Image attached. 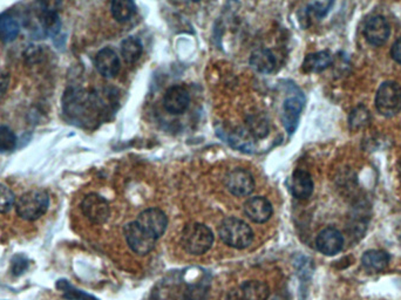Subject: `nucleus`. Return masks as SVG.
I'll list each match as a JSON object with an SVG mask.
<instances>
[{"label":"nucleus","instance_id":"f257e3e1","mask_svg":"<svg viewBox=\"0 0 401 300\" xmlns=\"http://www.w3.org/2000/svg\"><path fill=\"white\" fill-rule=\"evenodd\" d=\"M218 234L223 243L234 249H245L254 241V231L244 220L228 217L222 220L218 227Z\"/></svg>","mask_w":401,"mask_h":300},{"label":"nucleus","instance_id":"f03ea898","mask_svg":"<svg viewBox=\"0 0 401 300\" xmlns=\"http://www.w3.org/2000/svg\"><path fill=\"white\" fill-rule=\"evenodd\" d=\"M63 110L73 121L89 122L98 114L99 105L96 96L82 91H70L65 96Z\"/></svg>","mask_w":401,"mask_h":300},{"label":"nucleus","instance_id":"7ed1b4c3","mask_svg":"<svg viewBox=\"0 0 401 300\" xmlns=\"http://www.w3.org/2000/svg\"><path fill=\"white\" fill-rule=\"evenodd\" d=\"M213 231L204 224H188L182 231L181 244L187 253L194 256L206 253L213 246Z\"/></svg>","mask_w":401,"mask_h":300},{"label":"nucleus","instance_id":"20e7f679","mask_svg":"<svg viewBox=\"0 0 401 300\" xmlns=\"http://www.w3.org/2000/svg\"><path fill=\"white\" fill-rule=\"evenodd\" d=\"M50 196L45 190H32L22 195L15 205L18 216L25 220H37L47 213Z\"/></svg>","mask_w":401,"mask_h":300},{"label":"nucleus","instance_id":"39448f33","mask_svg":"<svg viewBox=\"0 0 401 300\" xmlns=\"http://www.w3.org/2000/svg\"><path fill=\"white\" fill-rule=\"evenodd\" d=\"M377 110L383 117H393L401 110V86L395 81H385L376 96Z\"/></svg>","mask_w":401,"mask_h":300},{"label":"nucleus","instance_id":"423d86ee","mask_svg":"<svg viewBox=\"0 0 401 300\" xmlns=\"http://www.w3.org/2000/svg\"><path fill=\"white\" fill-rule=\"evenodd\" d=\"M126 242L133 253L140 256H144L154 249L156 238L153 237L149 232L144 230L137 222H130L123 229Z\"/></svg>","mask_w":401,"mask_h":300},{"label":"nucleus","instance_id":"0eeeda50","mask_svg":"<svg viewBox=\"0 0 401 300\" xmlns=\"http://www.w3.org/2000/svg\"><path fill=\"white\" fill-rule=\"evenodd\" d=\"M82 213L91 223L101 225L111 216V208L106 198L98 194H89L82 203Z\"/></svg>","mask_w":401,"mask_h":300},{"label":"nucleus","instance_id":"6e6552de","mask_svg":"<svg viewBox=\"0 0 401 300\" xmlns=\"http://www.w3.org/2000/svg\"><path fill=\"white\" fill-rule=\"evenodd\" d=\"M225 187L239 197L249 196L255 190L254 176L247 169H234L225 177Z\"/></svg>","mask_w":401,"mask_h":300},{"label":"nucleus","instance_id":"1a4fd4ad","mask_svg":"<svg viewBox=\"0 0 401 300\" xmlns=\"http://www.w3.org/2000/svg\"><path fill=\"white\" fill-rule=\"evenodd\" d=\"M137 222L156 239L162 237L168 227V218H167L166 213L158 208L144 210L137 217Z\"/></svg>","mask_w":401,"mask_h":300},{"label":"nucleus","instance_id":"9d476101","mask_svg":"<svg viewBox=\"0 0 401 300\" xmlns=\"http://www.w3.org/2000/svg\"><path fill=\"white\" fill-rule=\"evenodd\" d=\"M270 287L261 280H249L229 292L227 300H268Z\"/></svg>","mask_w":401,"mask_h":300},{"label":"nucleus","instance_id":"9b49d317","mask_svg":"<svg viewBox=\"0 0 401 300\" xmlns=\"http://www.w3.org/2000/svg\"><path fill=\"white\" fill-rule=\"evenodd\" d=\"M391 27L386 19L381 15H374L368 19L364 27V36L372 46H381L390 38Z\"/></svg>","mask_w":401,"mask_h":300},{"label":"nucleus","instance_id":"f8f14e48","mask_svg":"<svg viewBox=\"0 0 401 300\" xmlns=\"http://www.w3.org/2000/svg\"><path fill=\"white\" fill-rule=\"evenodd\" d=\"M317 250L325 256H335L344 248V237L335 227H326L317 236Z\"/></svg>","mask_w":401,"mask_h":300},{"label":"nucleus","instance_id":"ddd939ff","mask_svg":"<svg viewBox=\"0 0 401 300\" xmlns=\"http://www.w3.org/2000/svg\"><path fill=\"white\" fill-rule=\"evenodd\" d=\"M190 96L186 88L182 86H173L167 91L163 98V107L168 113L179 115L188 110Z\"/></svg>","mask_w":401,"mask_h":300},{"label":"nucleus","instance_id":"4468645a","mask_svg":"<svg viewBox=\"0 0 401 300\" xmlns=\"http://www.w3.org/2000/svg\"><path fill=\"white\" fill-rule=\"evenodd\" d=\"M244 213L255 223H265L273 216V205L262 196L251 197L244 204Z\"/></svg>","mask_w":401,"mask_h":300},{"label":"nucleus","instance_id":"2eb2a0df","mask_svg":"<svg viewBox=\"0 0 401 300\" xmlns=\"http://www.w3.org/2000/svg\"><path fill=\"white\" fill-rule=\"evenodd\" d=\"M96 67L103 77L113 79L120 72V59L111 47H105L96 54Z\"/></svg>","mask_w":401,"mask_h":300},{"label":"nucleus","instance_id":"dca6fc26","mask_svg":"<svg viewBox=\"0 0 401 300\" xmlns=\"http://www.w3.org/2000/svg\"><path fill=\"white\" fill-rule=\"evenodd\" d=\"M303 107H304V100L299 96H292L284 101L283 125L290 135L294 134L298 127Z\"/></svg>","mask_w":401,"mask_h":300},{"label":"nucleus","instance_id":"f3484780","mask_svg":"<svg viewBox=\"0 0 401 300\" xmlns=\"http://www.w3.org/2000/svg\"><path fill=\"white\" fill-rule=\"evenodd\" d=\"M313 189H315V184H313V179L310 172L303 169H297L292 174L291 193L294 195V197L297 200H308L311 197Z\"/></svg>","mask_w":401,"mask_h":300},{"label":"nucleus","instance_id":"a211bd4d","mask_svg":"<svg viewBox=\"0 0 401 300\" xmlns=\"http://www.w3.org/2000/svg\"><path fill=\"white\" fill-rule=\"evenodd\" d=\"M390 260V255L386 251H381V250H368L361 256L363 267L372 273L384 271L388 267Z\"/></svg>","mask_w":401,"mask_h":300},{"label":"nucleus","instance_id":"6ab92c4d","mask_svg":"<svg viewBox=\"0 0 401 300\" xmlns=\"http://www.w3.org/2000/svg\"><path fill=\"white\" fill-rule=\"evenodd\" d=\"M333 59L330 52L320 51L308 54L303 61L302 70L305 73H320L331 66Z\"/></svg>","mask_w":401,"mask_h":300},{"label":"nucleus","instance_id":"aec40b11","mask_svg":"<svg viewBox=\"0 0 401 300\" xmlns=\"http://www.w3.org/2000/svg\"><path fill=\"white\" fill-rule=\"evenodd\" d=\"M249 63L258 73L269 74L276 68L277 61L273 52L266 48H259L251 54Z\"/></svg>","mask_w":401,"mask_h":300},{"label":"nucleus","instance_id":"412c9836","mask_svg":"<svg viewBox=\"0 0 401 300\" xmlns=\"http://www.w3.org/2000/svg\"><path fill=\"white\" fill-rule=\"evenodd\" d=\"M142 52H144V46L139 38L128 37L122 41L121 54L125 63H137L142 55Z\"/></svg>","mask_w":401,"mask_h":300},{"label":"nucleus","instance_id":"4be33fe9","mask_svg":"<svg viewBox=\"0 0 401 300\" xmlns=\"http://www.w3.org/2000/svg\"><path fill=\"white\" fill-rule=\"evenodd\" d=\"M111 11L116 22H126L135 15L137 6L133 0H113Z\"/></svg>","mask_w":401,"mask_h":300},{"label":"nucleus","instance_id":"5701e85b","mask_svg":"<svg viewBox=\"0 0 401 300\" xmlns=\"http://www.w3.org/2000/svg\"><path fill=\"white\" fill-rule=\"evenodd\" d=\"M20 32L19 22L10 15H0V40L12 43L17 39Z\"/></svg>","mask_w":401,"mask_h":300},{"label":"nucleus","instance_id":"b1692460","mask_svg":"<svg viewBox=\"0 0 401 300\" xmlns=\"http://www.w3.org/2000/svg\"><path fill=\"white\" fill-rule=\"evenodd\" d=\"M248 129L256 139H263L269 133V122L261 113L250 114L247 119Z\"/></svg>","mask_w":401,"mask_h":300},{"label":"nucleus","instance_id":"393cba45","mask_svg":"<svg viewBox=\"0 0 401 300\" xmlns=\"http://www.w3.org/2000/svg\"><path fill=\"white\" fill-rule=\"evenodd\" d=\"M56 289L60 290L63 293V298L67 300H99L96 297L84 292L82 290H77L70 283L61 279L56 283Z\"/></svg>","mask_w":401,"mask_h":300},{"label":"nucleus","instance_id":"a878e982","mask_svg":"<svg viewBox=\"0 0 401 300\" xmlns=\"http://www.w3.org/2000/svg\"><path fill=\"white\" fill-rule=\"evenodd\" d=\"M371 122V114L368 112V108L364 106H358L354 108L350 114L349 123L352 130H359V129L368 127Z\"/></svg>","mask_w":401,"mask_h":300},{"label":"nucleus","instance_id":"bb28decb","mask_svg":"<svg viewBox=\"0 0 401 300\" xmlns=\"http://www.w3.org/2000/svg\"><path fill=\"white\" fill-rule=\"evenodd\" d=\"M40 22L46 33L51 34V36L59 33L61 22H60L58 12L44 11L41 15Z\"/></svg>","mask_w":401,"mask_h":300},{"label":"nucleus","instance_id":"cd10ccee","mask_svg":"<svg viewBox=\"0 0 401 300\" xmlns=\"http://www.w3.org/2000/svg\"><path fill=\"white\" fill-rule=\"evenodd\" d=\"M17 147L15 133L6 126H0V151H12Z\"/></svg>","mask_w":401,"mask_h":300},{"label":"nucleus","instance_id":"c85d7f7f","mask_svg":"<svg viewBox=\"0 0 401 300\" xmlns=\"http://www.w3.org/2000/svg\"><path fill=\"white\" fill-rule=\"evenodd\" d=\"M15 194L5 184H0V213H8L15 205Z\"/></svg>","mask_w":401,"mask_h":300},{"label":"nucleus","instance_id":"c756f323","mask_svg":"<svg viewBox=\"0 0 401 300\" xmlns=\"http://www.w3.org/2000/svg\"><path fill=\"white\" fill-rule=\"evenodd\" d=\"M11 263V272L13 276H22L29 269V260L24 255H15Z\"/></svg>","mask_w":401,"mask_h":300},{"label":"nucleus","instance_id":"7c9ffc66","mask_svg":"<svg viewBox=\"0 0 401 300\" xmlns=\"http://www.w3.org/2000/svg\"><path fill=\"white\" fill-rule=\"evenodd\" d=\"M333 3H335L333 0H328L326 4L316 3V4H313L312 6H311V12H312L313 15H316L317 18H323V17L328 15Z\"/></svg>","mask_w":401,"mask_h":300},{"label":"nucleus","instance_id":"2f4dec72","mask_svg":"<svg viewBox=\"0 0 401 300\" xmlns=\"http://www.w3.org/2000/svg\"><path fill=\"white\" fill-rule=\"evenodd\" d=\"M44 11L56 12L61 6V0H39Z\"/></svg>","mask_w":401,"mask_h":300},{"label":"nucleus","instance_id":"473e14b6","mask_svg":"<svg viewBox=\"0 0 401 300\" xmlns=\"http://www.w3.org/2000/svg\"><path fill=\"white\" fill-rule=\"evenodd\" d=\"M10 84V77L6 73L0 72V99L6 94Z\"/></svg>","mask_w":401,"mask_h":300},{"label":"nucleus","instance_id":"72a5a7b5","mask_svg":"<svg viewBox=\"0 0 401 300\" xmlns=\"http://www.w3.org/2000/svg\"><path fill=\"white\" fill-rule=\"evenodd\" d=\"M391 55L398 63L401 65V38L394 43L392 50H391Z\"/></svg>","mask_w":401,"mask_h":300},{"label":"nucleus","instance_id":"f704fd0d","mask_svg":"<svg viewBox=\"0 0 401 300\" xmlns=\"http://www.w3.org/2000/svg\"><path fill=\"white\" fill-rule=\"evenodd\" d=\"M189 1H194V3H199L201 0H189Z\"/></svg>","mask_w":401,"mask_h":300},{"label":"nucleus","instance_id":"c9c22d12","mask_svg":"<svg viewBox=\"0 0 401 300\" xmlns=\"http://www.w3.org/2000/svg\"><path fill=\"white\" fill-rule=\"evenodd\" d=\"M399 170H400V175H401V162H400V169H399Z\"/></svg>","mask_w":401,"mask_h":300}]
</instances>
